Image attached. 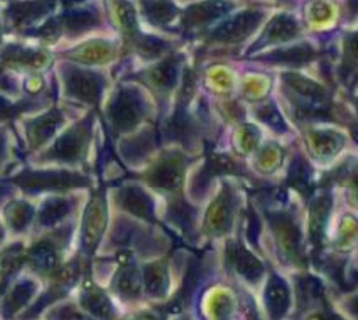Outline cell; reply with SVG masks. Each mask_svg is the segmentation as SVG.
Returning <instances> with one entry per match:
<instances>
[{
	"instance_id": "1",
	"label": "cell",
	"mask_w": 358,
	"mask_h": 320,
	"mask_svg": "<svg viewBox=\"0 0 358 320\" xmlns=\"http://www.w3.org/2000/svg\"><path fill=\"white\" fill-rule=\"evenodd\" d=\"M282 81L287 97L300 117H327L330 98L324 88L297 73H284Z\"/></svg>"
},
{
	"instance_id": "2",
	"label": "cell",
	"mask_w": 358,
	"mask_h": 320,
	"mask_svg": "<svg viewBox=\"0 0 358 320\" xmlns=\"http://www.w3.org/2000/svg\"><path fill=\"white\" fill-rule=\"evenodd\" d=\"M268 219L281 257L293 265H305L302 233L293 217L279 211L268 214Z\"/></svg>"
},
{
	"instance_id": "3",
	"label": "cell",
	"mask_w": 358,
	"mask_h": 320,
	"mask_svg": "<svg viewBox=\"0 0 358 320\" xmlns=\"http://www.w3.org/2000/svg\"><path fill=\"white\" fill-rule=\"evenodd\" d=\"M145 110V101L136 89L121 88L110 107L112 126L117 132H129L142 120Z\"/></svg>"
},
{
	"instance_id": "4",
	"label": "cell",
	"mask_w": 358,
	"mask_h": 320,
	"mask_svg": "<svg viewBox=\"0 0 358 320\" xmlns=\"http://www.w3.org/2000/svg\"><path fill=\"white\" fill-rule=\"evenodd\" d=\"M92 123V117H88L67 130L51 147L47 158L63 162L78 161L87 148Z\"/></svg>"
},
{
	"instance_id": "5",
	"label": "cell",
	"mask_w": 358,
	"mask_h": 320,
	"mask_svg": "<svg viewBox=\"0 0 358 320\" xmlns=\"http://www.w3.org/2000/svg\"><path fill=\"white\" fill-rule=\"evenodd\" d=\"M15 182L30 191L59 190L89 184L88 179L83 175L66 171H27L18 175Z\"/></svg>"
},
{
	"instance_id": "6",
	"label": "cell",
	"mask_w": 358,
	"mask_h": 320,
	"mask_svg": "<svg viewBox=\"0 0 358 320\" xmlns=\"http://www.w3.org/2000/svg\"><path fill=\"white\" fill-rule=\"evenodd\" d=\"M63 79L72 97L89 104H96L100 100L104 82L98 73L69 66L64 67Z\"/></svg>"
},
{
	"instance_id": "7",
	"label": "cell",
	"mask_w": 358,
	"mask_h": 320,
	"mask_svg": "<svg viewBox=\"0 0 358 320\" xmlns=\"http://www.w3.org/2000/svg\"><path fill=\"white\" fill-rule=\"evenodd\" d=\"M264 19L263 13L245 10L238 13L229 20L222 22L210 34V39L217 43H238L248 39Z\"/></svg>"
},
{
	"instance_id": "8",
	"label": "cell",
	"mask_w": 358,
	"mask_h": 320,
	"mask_svg": "<svg viewBox=\"0 0 358 320\" xmlns=\"http://www.w3.org/2000/svg\"><path fill=\"white\" fill-rule=\"evenodd\" d=\"M235 198L231 191L224 189L208 209L204 229L210 235L220 238L231 227L235 211Z\"/></svg>"
},
{
	"instance_id": "9",
	"label": "cell",
	"mask_w": 358,
	"mask_h": 320,
	"mask_svg": "<svg viewBox=\"0 0 358 320\" xmlns=\"http://www.w3.org/2000/svg\"><path fill=\"white\" fill-rule=\"evenodd\" d=\"M106 223V203L101 194H96L86 209L83 225V242L86 251L94 249L103 233Z\"/></svg>"
},
{
	"instance_id": "10",
	"label": "cell",
	"mask_w": 358,
	"mask_h": 320,
	"mask_svg": "<svg viewBox=\"0 0 358 320\" xmlns=\"http://www.w3.org/2000/svg\"><path fill=\"white\" fill-rule=\"evenodd\" d=\"M184 163L177 156H168L149 172L147 180L152 187L165 191L177 190L184 178Z\"/></svg>"
},
{
	"instance_id": "11",
	"label": "cell",
	"mask_w": 358,
	"mask_h": 320,
	"mask_svg": "<svg viewBox=\"0 0 358 320\" xmlns=\"http://www.w3.org/2000/svg\"><path fill=\"white\" fill-rule=\"evenodd\" d=\"M299 25L290 15H279L275 17L265 27L260 38L252 45L248 55L257 52L271 44L284 43L296 36Z\"/></svg>"
},
{
	"instance_id": "12",
	"label": "cell",
	"mask_w": 358,
	"mask_h": 320,
	"mask_svg": "<svg viewBox=\"0 0 358 320\" xmlns=\"http://www.w3.org/2000/svg\"><path fill=\"white\" fill-rule=\"evenodd\" d=\"M227 258L236 273L251 283H257L263 277V263L241 243H229L227 247Z\"/></svg>"
},
{
	"instance_id": "13",
	"label": "cell",
	"mask_w": 358,
	"mask_h": 320,
	"mask_svg": "<svg viewBox=\"0 0 358 320\" xmlns=\"http://www.w3.org/2000/svg\"><path fill=\"white\" fill-rule=\"evenodd\" d=\"M232 8L231 3L226 1H208L191 6L184 13L183 25L187 29L206 27Z\"/></svg>"
},
{
	"instance_id": "14",
	"label": "cell",
	"mask_w": 358,
	"mask_h": 320,
	"mask_svg": "<svg viewBox=\"0 0 358 320\" xmlns=\"http://www.w3.org/2000/svg\"><path fill=\"white\" fill-rule=\"evenodd\" d=\"M236 168L235 162L223 155L209 156L206 164L197 173L192 184V193L196 197H201L209 189L210 182L217 175L232 174Z\"/></svg>"
},
{
	"instance_id": "15",
	"label": "cell",
	"mask_w": 358,
	"mask_h": 320,
	"mask_svg": "<svg viewBox=\"0 0 358 320\" xmlns=\"http://www.w3.org/2000/svg\"><path fill=\"white\" fill-rule=\"evenodd\" d=\"M264 300L271 319H282L290 305V292L286 282L279 276H271L265 288Z\"/></svg>"
},
{
	"instance_id": "16",
	"label": "cell",
	"mask_w": 358,
	"mask_h": 320,
	"mask_svg": "<svg viewBox=\"0 0 358 320\" xmlns=\"http://www.w3.org/2000/svg\"><path fill=\"white\" fill-rule=\"evenodd\" d=\"M313 57L315 50L311 45L303 43L287 48H280L258 57L257 59L273 65L297 67L306 65Z\"/></svg>"
},
{
	"instance_id": "17",
	"label": "cell",
	"mask_w": 358,
	"mask_h": 320,
	"mask_svg": "<svg viewBox=\"0 0 358 320\" xmlns=\"http://www.w3.org/2000/svg\"><path fill=\"white\" fill-rule=\"evenodd\" d=\"M54 8L53 1L13 2L8 15L15 27L22 28L43 18Z\"/></svg>"
},
{
	"instance_id": "18",
	"label": "cell",
	"mask_w": 358,
	"mask_h": 320,
	"mask_svg": "<svg viewBox=\"0 0 358 320\" xmlns=\"http://www.w3.org/2000/svg\"><path fill=\"white\" fill-rule=\"evenodd\" d=\"M332 200L330 194L318 195L312 201L310 207L309 227L310 235L313 243L320 245L324 239L326 227L330 219Z\"/></svg>"
},
{
	"instance_id": "19",
	"label": "cell",
	"mask_w": 358,
	"mask_h": 320,
	"mask_svg": "<svg viewBox=\"0 0 358 320\" xmlns=\"http://www.w3.org/2000/svg\"><path fill=\"white\" fill-rule=\"evenodd\" d=\"M63 123L62 113L52 110L43 116L31 121L27 126V136L33 147H38L46 143L53 136Z\"/></svg>"
},
{
	"instance_id": "20",
	"label": "cell",
	"mask_w": 358,
	"mask_h": 320,
	"mask_svg": "<svg viewBox=\"0 0 358 320\" xmlns=\"http://www.w3.org/2000/svg\"><path fill=\"white\" fill-rule=\"evenodd\" d=\"M113 54L114 48L110 43L92 41L67 52V57L76 62L94 65L108 62L112 59Z\"/></svg>"
},
{
	"instance_id": "21",
	"label": "cell",
	"mask_w": 358,
	"mask_h": 320,
	"mask_svg": "<svg viewBox=\"0 0 358 320\" xmlns=\"http://www.w3.org/2000/svg\"><path fill=\"white\" fill-rule=\"evenodd\" d=\"M120 203L133 215L150 219L153 216V203L148 194L138 187H127L120 191Z\"/></svg>"
},
{
	"instance_id": "22",
	"label": "cell",
	"mask_w": 358,
	"mask_h": 320,
	"mask_svg": "<svg viewBox=\"0 0 358 320\" xmlns=\"http://www.w3.org/2000/svg\"><path fill=\"white\" fill-rule=\"evenodd\" d=\"M0 59L8 65H20L41 68L49 62L47 54L40 50L25 49L20 46L6 47L0 53Z\"/></svg>"
},
{
	"instance_id": "23",
	"label": "cell",
	"mask_w": 358,
	"mask_h": 320,
	"mask_svg": "<svg viewBox=\"0 0 358 320\" xmlns=\"http://www.w3.org/2000/svg\"><path fill=\"white\" fill-rule=\"evenodd\" d=\"M156 144V133L153 131L146 130L124 142L121 145V152L129 161H140L149 156L155 149Z\"/></svg>"
},
{
	"instance_id": "24",
	"label": "cell",
	"mask_w": 358,
	"mask_h": 320,
	"mask_svg": "<svg viewBox=\"0 0 358 320\" xmlns=\"http://www.w3.org/2000/svg\"><path fill=\"white\" fill-rule=\"evenodd\" d=\"M83 307L95 318L110 320L112 316V307L106 294L91 283L85 286L82 292Z\"/></svg>"
},
{
	"instance_id": "25",
	"label": "cell",
	"mask_w": 358,
	"mask_h": 320,
	"mask_svg": "<svg viewBox=\"0 0 358 320\" xmlns=\"http://www.w3.org/2000/svg\"><path fill=\"white\" fill-rule=\"evenodd\" d=\"M117 292L127 299L136 298L142 289V277L136 266L127 261L115 277Z\"/></svg>"
},
{
	"instance_id": "26",
	"label": "cell",
	"mask_w": 358,
	"mask_h": 320,
	"mask_svg": "<svg viewBox=\"0 0 358 320\" xmlns=\"http://www.w3.org/2000/svg\"><path fill=\"white\" fill-rule=\"evenodd\" d=\"M59 20L62 28L70 33L78 34L97 25L99 18L94 9L78 8L66 11Z\"/></svg>"
},
{
	"instance_id": "27",
	"label": "cell",
	"mask_w": 358,
	"mask_h": 320,
	"mask_svg": "<svg viewBox=\"0 0 358 320\" xmlns=\"http://www.w3.org/2000/svg\"><path fill=\"white\" fill-rule=\"evenodd\" d=\"M287 182L305 196L313 194V169L306 159L300 157L294 159L287 173Z\"/></svg>"
},
{
	"instance_id": "28",
	"label": "cell",
	"mask_w": 358,
	"mask_h": 320,
	"mask_svg": "<svg viewBox=\"0 0 358 320\" xmlns=\"http://www.w3.org/2000/svg\"><path fill=\"white\" fill-rule=\"evenodd\" d=\"M167 136L169 138L178 140L185 145L193 143L196 136V128L185 107L178 106L174 116L169 122Z\"/></svg>"
},
{
	"instance_id": "29",
	"label": "cell",
	"mask_w": 358,
	"mask_h": 320,
	"mask_svg": "<svg viewBox=\"0 0 358 320\" xmlns=\"http://www.w3.org/2000/svg\"><path fill=\"white\" fill-rule=\"evenodd\" d=\"M147 293L155 298H162L167 294L169 278L167 268L161 262L147 266L143 274Z\"/></svg>"
},
{
	"instance_id": "30",
	"label": "cell",
	"mask_w": 358,
	"mask_h": 320,
	"mask_svg": "<svg viewBox=\"0 0 358 320\" xmlns=\"http://www.w3.org/2000/svg\"><path fill=\"white\" fill-rule=\"evenodd\" d=\"M297 293L301 306L306 309H318V306H325L324 286L317 278L302 277L297 283Z\"/></svg>"
},
{
	"instance_id": "31",
	"label": "cell",
	"mask_w": 358,
	"mask_h": 320,
	"mask_svg": "<svg viewBox=\"0 0 358 320\" xmlns=\"http://www.w3.org/2000/svg\"><path fill=\"white\" fill-rule=\"evenodd\" d=\"M178 64L173 59L165 60L159 64L149 73V81L159 92H169L175 87L178 81Z\"/></svg>"
},
{
	"instance_id": "32",
	"label": "cell",
	"mask_w": 358,
	"mask_h": 320,
	"mask_svg": "<svg viewBox=\"0 0 358 320\" xmlns=\"http://www.w3.org/2000/svg\"><path fill=\"white\" fill-rule=\"evenodd\" d=\"M29 261L35 270L41 273H50L57 264L55 249L49 242H41L29 252Z\"/></svg>"
},
{
	"instance_id": "33",
	"label": "cell",
	"mask_w": 358,
	"mask_h": 320,
	"mask_svg": "<svg viewBox=\"0 0 358 320\" xmlns=\"http://www.w3.org/2000/svg\"><path fill=\"white\" fill-rule=\"evenodd\" d=\"M147 19L155 25H165L177 17L178 8L169 1H143Z\"/></svg>"
},
{
	"instance_id": "34",
	"label": "cell",
	"mask_w": 358,
	"mask_h": 320,
	"mask_svg": "<svg viewBox=\"0 0 358 320\" xmlns=\"http://www.w3.org/2000/svg\"><path fill=\"white\" fill-rule=\"evenodd\" d=\"M71 210V203L62 198L48 200L40 210V221L44 226H53L62 220Z\"/></svg>"
},
{
	"instance_id": "35",
	"label": "cell",
	"mask_w": 358,
	"mask_h": 320,
	"mask_svg": "<svg viewBox=\"0 0 358 320\" xmlns=\"http://www.w3.org/2000/svg\"><path fill=\"white\" fill-rule=\"evenodd\" d=\"M169 217L176 225L180 227L185 232L193 231L196 223V212L191 205L184 200L178 199L169 206Z\"/></svg>"
},
{
	"instance_id": "36",
	"label": "cell",
	"mask_w": 358,
	"mask_h": 320,
	"mask_svg": "<svg viewBox=\"0 0 358 320\" xmlns=\"http://www.w3.org/2000/svg\"><path fill=\"white\" fill-rule=\"evenodd\" d=\"M316 152L324 159H331L341 150L343 137L334 132H321L315 136Z\"/></svg>"
},
{
	"instance_id": "37",
	"label": "cell",
	"mask_w": 358,
	"mask_h": 320,
	"mask_svg": "<svg viewBox=\"0 0 358 320\" xmlns=\"http://www.w3.org/2000/svg\"><path fill=\"white\" fill-rule=\"evenodd\" d=\"M33 208L27 203L15 201L8 205L6 210V215L13 228L24 229L31 222L33 217Z\"/></svg>"
},
{
	"instance_id": "38",
	"label": "cell",
	"mask_w": 358,
	"mask_h": 320,
	"mask_svg": "<svg viewBox=\"0 0 358 320\" xmlns=\"http://www.w3.org/2000/svg\"><path fill=\"white\" fill-rule=\"evenodd\" d=\"M345 59L343 63V78L347 82V85H352L357 81V35L350 36L346 43V53H345Z\"/></svg>"
},
{
	"instance_id": "39",
	"label": "cell",
	"mask_w": 358,
	"mask_h": 320,
	"mask_svg": "<svg viewBox=\"0 0 358 320\" xmlns=\"http://www.w3.org/2000/svg\"><path fill=\"white\" fill-rule=\"evenodd\" d=\"M22 262L21 249H10L0 258V286H4L15 272L20 268Z\"/></svg>"
},
{
	"instance_id": "40",
	"label": "cell",
	"mask_w": 358,
	"mask_h": 320,
	"mask_svg": "<svg viewBox=\"0 0 358 320\" xmlns=\"http://www.w3.org/2000/svg\"><path fill=\"white\" fill-rule=\"evenodd\" d=\"M257 117L259 120L267 124L277 133H285L287 130L285 122L273 102L262 106L257 111Z\"/></svg>"
},
{
	"instance_id": "41",
	"label": "cell",
	"mask_w": 358,
	"mask_h": 320,
	"mask_svg": "<svg viewBox=\"0 0 358 320\" xmlns=\"http://www.w3.org/2000/svg\"><path fill=\"white\" fill-rule=\"evenodd\" d=\"M168 44L164 41L152 36H140L137 40V50L147 59H155L167 50Z\"/></svg>"
},
{
	"instance_id": "42",
	"label": "cell",
	"mask_w": 358,
	"mask_h": 320,
	"mask_svg": "<svg viewBox=\"0 0 358 320\" xmlns=\"http://www.w3.org/2000/svg\"><path fill=\"white\" fill-rule=\"evenodd\" d=\"M34 292L35 287L34 283L24 282V283L19 284L11 294L10 299L8 300V312L13 314V313L17 312L19 309H21L22 306H24L30 300Z\"/></svg>"
},
{
	"instance_id": "43",
	"label": "cell",
	"mask_w": 358,
	"mask_h": 320,
	"mask_svg": "<svg viewBox=\"0 0 358 320\" xmlns=\"http://www.w3.org/2000/svg\"><path fill=\"white\" fill-rule=\"evenodd\" d=\"M117 14L121 24L127 31H134L136 30L137 22L136 12L133 6L129 2L120 1L117 3Z\"/></svg>"
},
{
	"instance_id": "44",
	"label": "cell",
	"mask_w": 358,
	"mask_h": 320,
	"mask_svg": "<svg viewBox=\"0 0 358 320\" xmlns=\"http://www.w3.org/2000/svg\"><path fill=\"white\" fill-rule=\"evenodd\" d=\"M50 320H88L75 306L66 305L57 307L49 315Z\"/></svg>"
},
{
	"instance_id": "45",
	"label": "cell",
	"mask_w": 358,
	"mask_h": 320,
	"mask_svg": "<svg viewBox=\"0 0 358 320\" xmlns=\"http://www.w3.org/2000/svg\"><path fill=\"white\" fill-rule=\"evenodd\" d=\"M134 235H136V228L133 224L123 221L118 224V226L115 230V241L120 245H129L134 238Z\"/></svg>"
},
{
	"instance_id": "46",
	"label": "cell",
	"mask_w": 358,
	"mask_h": 320,
	"mask_svg": "<svg viewBox=\"0 0 358 320\" xmlns=\"http://www.w3.org/2000/svg\"><path fill=\"white\" fill-rule=\"evenodd\" d=\"M62 30V27L59 19H51L37 31L36 34L45 40L56 41Z\"/></svg>"
},
{
	"instance_id": "47",
	"label": "cell",
	"mask_w": 358,
	"mask_h": 320,
	"mask_svg": "<svg viewBox=\"0 0 358 320\" xmlns=\"http://www.w3.org/2000/svg\"><path fill=\"white\" fill-rule=\"evenodd\" d=\"M306 320H343L338 315L334 314L327 309L324 308L316 309L313 312L310 313Z\"/></svg>"
},
{
	"instance_id": "48",
	"label": "cell",
	"mask_w": 358,
	"mask_h": 320,
	"mask_svg": "<svg viewBox=\"0 0 358 320\" xmlns=\"http://www.w3.org/2000/svg\"><path fill=\"white\" fill-rule=\"evenodd\" d=\"M127 320H162V318L158 313L145 312L131 316Z\"/></svg>"
},
{
	"instance_id": "49",
	"label": "cell",
	"mask_w": 358,
	"mask_h": 320,
	"mask_svg": "<svg viewBox=\"0 0 358 320\" xmlns=\"http://www.w3.org/2000/svg\"><path fill=\"white\" fill-rule=\"evenodd\" d=\"M12 106L6 99L0 96V115L1 116H6L11 113Z\"/></svg>"
},
{
	"instance_id": "50",
	"label": "cell",
	"mask_w": 358,
	"mask_h": 320,
	"mask_svg": "<svg viewBox=\"0 0 358 320\" xmlns=\"http://www.w3.org/2000/svg\"><path fill=\"white\" fill-rule=\"evenodd\" d=\"M6 149V140L5 137L2 133H0V160L2 159L4 156Z\"/></svg>"
},
{
	"instance_id": "51",
	"label": "cell",
	"mask_w": 358,
	"mask_h": 320,
	"mask_svg": "<svg viewBox=\"0 0 358 320\" xmlns=\"http://www.w3.org/2000/svg\"><path fill=\"white\" fill-rule=\"evenodd\" d=\"M2 238V233H1V230H0V239H1Z\"/></svg>"
}]
</instances>
